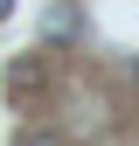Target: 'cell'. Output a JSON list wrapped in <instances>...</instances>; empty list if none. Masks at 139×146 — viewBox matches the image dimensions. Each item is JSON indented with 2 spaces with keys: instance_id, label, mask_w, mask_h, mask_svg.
<instances>
[{
  "instance_id": "1",
  "label": "cell",
  "mask_w": 139,
  "mask_h": 146,
  "mask_svg": "<svg viewBox=\"0 0 139 146\" xmlns=\"http://www.w3.org/2000/svg\"><path fill=\"white\" fill-rule=\"evenodd\" d=\"M14 146H70L56 125H21V132H14Z\"/></svg>"
},
{
  "instance_id": "2",
  "label": "cell",
  "mask_w": 139,
  "mask_h": 146,
  "mask_svg": "<svg viewBox=\"0 0 139 146\" xmlns=\"http://www.w3.org/2000/svg\"><path fill=\"white\" fill-rule=\"evenodd\" d=\"M7 14H14V0H0V21H7Z\"/></svg>"
},
{
  "instance_id": "3",
  "label": "cell",
  "mask_w": 139,
  "mask_h": 146,
  "mask_svg": "<svg viewBox=\"0 0 139 146\" xmlns=\"http://www.w3.org/2000/svg\"><path fill=\"white\" fill-rule=\"evenodd\" d=\"M132 84H139V63H132Z\"/></svg>"
}]
</instances>
